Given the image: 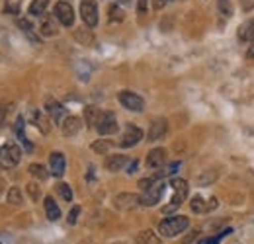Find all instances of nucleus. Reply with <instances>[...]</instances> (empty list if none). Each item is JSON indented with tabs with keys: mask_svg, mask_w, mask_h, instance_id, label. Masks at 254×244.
I'll return each mask as SVG.
<instances>
[{
	"mask_svg": "<svg viewBox=\"0 0 254 244\" xmlns=\"http://www.w3.org/2000/svg\"><path fill=\"white\" fill-rule=\"evenodd\" d=\"M190 227V219L182 217V215H174V217H166L159 223V233L166 239L178 237L182 233H186Z\"/></svg>",
	"mask_w": 254,
	"mask_h": 244,
	"instance_id": "f257e3e1",
	"label": "nucleus"
},
{
	"mask_svg": "<svg viewBox=\"0 0 254 244\" xmlns=\"http://www.w3.org/2000/svg\"><path fill=\"white\" fill-rule=\"evenodd\" d=\"M170 187H172L174 195H172V201H170L168 205L162 207V213H172V211H176V209L184 203V199L188 197V191H190L188 182L182 180V178H174V180L170 182Z\"/></svg>",
	"mask_w": 254,
	"mask_h": 244,
	"instance_id": "f03ea898",
	"label": "nucleus"
},
{
	"mask_svg": "<svg viewBox=\"0 0 254 244\" xmlns=\"http://www.w3.org/2000/svg\"><path fill=\"white\" fill-rule=\"evenodd\" d=\"M20 158H22V151H20V147L14 145V143H6V145L0 149V162H2L4 168L16 166V164L20 162Z\"/></svg>",
	"mask_w": 254,
	"mask_h": 244,
	"instance_id": "7ed1b4c3",
	"label": "nucleus"
},
{
	"mask_svg": "<svg viewBox=\"0 0 254 244\" xmlns=\"http://www.w3.org/2000/svg\"><path fill=\"white\" fill-rule=\"evenodd\" d=\"M118 100H120V104L129 110V112H143L145 110V100L139 96V94H135V92H129V90H124L118 94Z\"/></svg>",
	"mask_w": 254,
	"mask_h": 244,
	"instance_id": "20e7f679",
	"label": "nucleus"
},
{
	"mask_svg": "<svg viewBox=\"0 0 254 244\" xmlns=\"http://www.w3.org/2000/svg\"><path fill=\"white\" fill-rule=\"evenodd\" d=\"M80 18H82L84 26H88L90 30L98 26V4L94 0H82L80 2Z\"/></svg>",
	"mask_w": 254,
	"mask_h": 244,
	"instance_id": "39448f33",
	"label": "nucleus"
},
{
	"mask_svg": "<svg viewBox=\"0 0 254 244\" xmlns=\"http://www.w3.org/2000/svg\"><path fill=\"white\" fill-rule=\"evenodd\" d=\"M96 131L100 135H114L118 131V120L114 112H102L100 120L96 123Z\"/></svg>",
	"mask_w": 254,
	"mask_h": 244,
	"instance_id": "423d86ee",
	"label": "nucleus"
},
{
	"mask_svg": "<svg viewBox=\"0 0 254 244\" xmlns=\"http://www.w3.org/2000/svg\"><path fill=\"white\" fill-rule=\"evenodd\" d=\"M164 189H166V182H155L153 183V187H149L145 193H143V197H141V205H145V207H153V205H157L160 201V197H162V193H164Z\"/></svg>",
	"mask_w": 254,
	"mask_h": 244,
	"instance_id": "0eeeda50",
	"label": "nucleus"
},
{
	"mask_svg": "<svg viewBox=\"0 0 254 244\" xmlns=\"http://www.w3.org/2000/svg\"><path fill=\"white\" fill-rule=\"evenodd\" d=\"M53 12H55V18H57L63 26H66V28L74 26V10H72V6H70L68 2H64V0L57 2Z\"/></svg>",
	"mask_w": 254,
	"mask_h": 244,
	"instance_id": "6e6552de",
	"label": "nucleus"
},
{
	"mask_svg": "<svg viewBox=\"0 0 254 244\" xmlns=\"http://www.w3.org/2000/svg\"><path fill=\"white\" fill-rule=\"evenodd\" d=\"M141 139H143V131L137 125H127L124 135H122V139H120V147H124V149L135 147Z\"/></svg>",
	"mask_w": 254,
	"mask_h": 244,
	"instance_id": "1a4fd4ad",
	"label": "nucleus"
},
{
	"mask_svg": "<svg viewBox=\"0 0 254 244\" xmlns=\"http://www.w3.org/2000/svg\"><path fill=\"white\" fill-rule=\"evenodd\" d=\"M45 110H47V114H49V118H51V122L57 123V125H63V122L68 118V114H66V110H64L63 106L59 104V102H55V100H47V104H45Z\"/></svg>",
	"mask_w": 254,
	"mask_h": 244,
	"instance_id": "9d476101",
	"label": "nucleus"
},
{
	"mask_svg": "<svg viewBox=\"0 0 254 244\" xmlns=\"http://www.w3.org/2000/svg\"><path fill=\"white\" fill-rule=\"evenodd\" d=\"M114 205L120 211H129V209H135L137 205H141V197L137 193H120L114 199Z\"/></svg>",
	"mask_w": 254,
	"mask_h": 244,
	"instance_id": "9b49d317",
	"label": "nucleus"
},
{
	"mask_svg": "<svg viewBox=\"0 0 254 244\" xmlns=\"http://www.w3.org/2000/svg\"><path fill=\"white\" fill-rule=\"evenodd\" d=\"M190 207L193 213H209V211H213V209L217 207V199H215V197H209V199L205 201V197L195 195V197L191 199Z\"/></svg>",
	"mask_w": 254,
	"mask_h": 244,
	"instance_id": "f8f14e48",
	"label": "nucleus"
},
{
	"mask_svg": "<svg viewBox=\"0 0 254 244\" xmlns=\"http://www.w3.org/2000/svg\"><path fill=\"white\" fill-rule=\"evenodd\" d=\"M166 129H168V123L164 118H157V120H153L151 123V127H149V133H147V139L153 143V141H159L162 139L164 135H166Z\"/></svg>",
	"mask_w": 254,
	"mask_h": 244,
	"instance_id": "ddd939ff",
	"label": "nucleus"
},
{
	"mask_svg": "<svg viewBox=\"0 0 254 244\" xmlns=\"http://www.w3.org/2000/svg\"><path fill=\"white\" fill-rule=\"evenodd\" d=\"M64 166H66V160L61 153H51L49 154V172L55 176V178H61L64 174Z\"/></svg>",
	"mask_w": 254,
	"mask_h": 244,
	"instance_id": "4468645a",
	"label": "nucleus"
},
{
	"mask_svg": "<svg viewBox=\"0 0 254 244\" xmlns=\"http://www.w3.org/2000/svg\"><path fill=\"white\" fill-rule=\"evenodd\" d=\"M61 129H63L64 137H74L82 129V120L76 118V116H68L61 125Z\"/></svg>",
	"mask_w": 254,
	"mask_h": 244,
	"instance_id": "2eb2a0df",
	"label": "nucleus"
},
{
	"mask_svg": "<svg viewBox=\"0 0 254 244\" xmlns=\"http://www.w3.org/2000/svg\"><path fill=\"white\" fill-rule=\"evenodd\" d=\"M127 162H129V158H127L126 154H112V156L106 158V164H104V166H106L110 172H120V170L126 168Z\"/></svg>",
	"mask_w": 254,
	"mask_h": 244,
	"instance_id": "dca6fc26",
	"label": "nucleus"
},
{
	"mask_svg": "<svg viewBox=\"0 0 254 244\" xmlns=\"http://www.w3.org/2000/svg\"><path fill=\"white\" fill-rule=\"evenodd\" d=\"M164 160H166V151L164 149H153L151 153L147 154V166L149 168H160L164 166Z\"/></svg>",
	"mask_w": 254,
	"mask_h": 244,
	"instance_id": "f3484780",
	"label": "nucleus"
},
{
	"mask_svg": "<svg viewBox=\"0 0 254 244\" xmlns=\"http://www.w3.org/2000/svg\"><path fill=\"white\" fill-rule=\"evenodd\" d=\"M43 205H45V213H47V219H49V221H59V219H61V209H59L57 201H55L51 195L45 197Z\"/></svg>",
	"mask_w": 254,
	"mask_h": 244,
	"instance_id": "a211bd4d",
	"label": "nucleus"
},
{
	"mask_svg": "<svg viewBox=\"0 0 254 244\" xmlns=\"http://www.w3.org/2000/svg\"><path fill=\"white\" fill-rule=\"evenodd\" d=\"M74 39L80 43V45H92L94 43V35L88 26H82L78 30H74Z\"/></svg>",
	"mask_w": 254,
	"mask_h": 244,
	"instance_id": "6ab92c4d",
	"label": "nucleus"
},
{
	"mask_svg": "<svg viewBox=\"0 0 254 244\" xmlns=\"http://www.w3.org/2000/svg\"><path fill=\"white\" fill-rule=\"evenodd\" d=\"M237 35H239L241 41H254V18L249 20V22H245V24L239 28Z\"/></svg>",
	"mask_w": 254,
	"mask_h": 244,
	"instance_id": "aec40b11",
	"label": "nucleus"
},
{
	"mask_svg": "<svg viewBox=\"0 0 254 244\" xmlns=\"http://www.w3.org/2000/svg\"><path fill=\"white\" fill-rule=\"evenodd\" d=\"M39 30H41L43 35H47V37L57 35V24H55L53 16H43V20H41V24H39Z\"/></svg>",
	"mask_w": 254,
	"mask_h": 244,
	"instance_id": "412c9836",
	"label": "nucleus"
},
{
	"mask_svg": "<svg viewBox=\"0 0 254 244\" xmlns=\"http://www.w3.org/2000/svg\"><path fill=\"white\" fill-rule=\"evenodd\" d=\"M135 244H160V239L153 231H141L135 237Z\"/></svg>",
	"mask_w": 254,
	"mask_h": 244,
	"instance_id": "4be33fe9",
	"label": "nucleus"
},
{
	"mask_svg": "<svg viewBox=\"0 0 254 244\" xmlns=\"http://www.w3.org/2000/svg\"><path fill=\"white\" fill-rule=\"evenodd\" d=\"M100 116H102V112H100L96 106H86V108H84V120H86V125H88V127H96Z\"/></svg>",
	"mask_w": 254,
	"mask_h": 244,
	"instance_id": "5701e85b",
	"label": "nucleus"
},
{
	"mask_svg": "<svg viewBox=\"0 0 254 244\" xmlns=\"http://www.w3.org/2000/svg\"><path fill=\"white\" fill-rule=\"evenodd\" d=\"M30 174H32L33 178H37L39 182H45L47 178H49V170L43 166V164H37V162H33V164H30Z\"/></svg>",
	"mask_w": 254,
	"mask_h": 244,
	"instance_id": "b1692460",
	"label": "nucleus"
},
{
	"mask_svg": "<svg viewBox=\"0 0 254 244\" xmlns=\"http://www.w3.org/2000/svg\"><path fill=\"white\" fill-rule=\"evenodd\" d=\"M90 149H92L96 154H106L108 151L114 149V143H112L110 139H98V141H94V143L90 145Z\"/></svg>",
	"mask_w": 254,
	"mask_h": 244,
	"instance_id": "393cba45",
	"label": "nucleus"
},
{
	"mask_svg": "<svg viewBox=\"0 0 254 244\" xmlns=\"http://www.w3.org/2000/svg\"><path fill=\"white\" fill-rule=\"evenodd\" d=\"M47 6H49V0H33L30 4V14L32 16H43Z\"/></svg>",
	"mask_w": 254,
	"mask_h": 244,
	"instance_id": "a878e982",
	"label": "nucleus"
},
{
	"mask_svg": "<svg viewBox=\"0 0 254 244\" xmlns=\"http://www.w3.org/2000/svg\"><path fill=\"white\" fill-rule=\"evenodd\" d=\"M33 123L39 127V131H41L43 135H47V133H49V123H47V120L43 118V114H41V112H33Z\"/></svg>",
	"mask_w": 254,
	"mask_h": 244,
	"instance_id": "bb28decb",
	"label": "nucleus"
},
{
	"mask_svg": "<svg viewBox=\"0 0 254 244\" xmlns=\"http://www.w3.org/2000/svg\"><path fill=\"white\" fill-rule=\"evenodd\" d=\"M6 199H8V203H12V205H22V191H20V187H10Z\"/></svg>",
	"mask_w": 254,
	"mask_h": 244,
	"instance_id": "cd10ccee",
	"label": "nucleus"
},
{
	"mask_svg": "<svg viewBox=\"0 0 254 244\" xmlns=\"http://www.w3.org/2000/svg\"><path fill=\"white\" fill-rule=\"evenodd\" d=\"M57 193H59V197H63L64 201H70L72 199V189L68 187V183H57Z\"/></svg>",
	"mask_w": 254,
	"mask_h": 244,
	"instance_id": "c85d7f7f",
	"label": "nucleus"
},
{
	"mask_svg": "<svg viewBox=\"0 0 254 244\" xmlns=\"http://www.w3.org/2000/svg\"><path fill=\"white\" fill-rule=\"evenodd\" d=\"M124 20V10L118 4L110 6V22H122Z\"/></svg>",
	"mask_w": 254,
	"mask_h": 244,
	"instance_id": "c756f323",
	"label": "nucleus"
},
{
	"mask_svg": "<svg viewBox=\"0 0 254 244\" xmlns=\"http://www.w3.org/2000/svg\"><path fill=\"white\" fill-rule=\"evenodd\" d=\"M215 178H217V172H213V170H211V172H205V174H201V176L197 178V183H199V185H207V183L213 182Z\"/></svg>",
	"mask_w": 254,
	"mask_h": 244,
	"instance_id": "7c9ffc66",
	"label": "nucleus"
},
{
	"mask_svg": "<svg viewBox=\"0 0 254 244\" xmlns=\"http://www.w3.org/2000/svg\"><path fill=\"white\" fill-rule=\"evenodd\" d=\"M28 193H30V197H32L33 201H37V199L41 197V189H39V185L35 182L28 183Z\"/></svg>",
	"mask_w": 254,
	"mask_h": 244,
	"instance_id": "2f4dec72",
	"label": "nucleus"
},
{
	"mask_svg": "<svg viewBox=\"0 0 254 244\" xmlns=\"http://www.w3.org/2000/svg\"><path fill=\"white\" fill-rule=\"evenodd\" d=\"M78 215H80V207H78V205H74V207L68 211L66 223H68V225H74V223H76V219H78Z\"/></svg>",
	"mask_w": 254,
	"mask_h": 244,
	"instance_id": "473e14b6",
	"label": "nucleus"
},
{
	"mask_svg": "<svg viewBox=\"0 0 254 244\" xmlns=\"http://www.w3.org/2000/svg\"><path fill=\"white\" fill-rule=\"evenodd\" d=\"M219 10H221L225 16H231L233 14V8H231V2L229 0H219Z\"/></svg>",
	"mask_w": 254,
	"mask_h": 244,
	"instance_id": "72a5a7b5",
	"label": "nucleus"
},
{
	"mask_svg": "<svg viewBox=\"0 0 254 244\" xmlns=\"http://www.w3.org/2000/svg\"><path fill=\"white\" fill-rule=\"evenodd\" d=\"M18 10H20V4H18V2H6V4H4V12L18 14Z\"/></svg>",
	"mask_w": 254,
	"mask_h": 244,
	"instance_id": "f704fd0d",
	"label": "nucleus"
},
{
	"mask_svg": "<svg viewBox=\"0 0 254 244\" xmlns=\"http://www.w3.org/2000/svg\"><path fill=\"white\" fill-rule=\"evenodd\" d=\"M14 133H16V137H18V139L24 135V120H22V118H18V120H16V125H14Z\"/></svg>",
	"mask_w": 254,
	"mask_h": 244,
	"instance_id": "c9c22d12",
	"label": "nucleus"
},
{
	"mask_svg": "<svg viewBox=\"0 0 254 244\" xmlns=\"http://www.w3.org/2000/svg\"><path fill=\"white\" fill-rule=\"evenodd\" d=\"M157 182V178H143L141 182H139V187L143 189V191H147L149 187H153V183Z\"/></svg>",
	"mask_w": 254,
	"mask_h": 244,
	"instance_id": "e433bc0d",
	"label": "nucleus"
},
{
	"mask_svg": "<svg viewBox=\"0 0 254 244\" xmlns=\"http://www.w3.org/2000/svg\"><path fill=\"white\" fill-rule=\"evenodd\" d=\"M137 10H139V14H145L147 12V0H139L137 2Z\"/></svg>",
	"mask_w": 254,
	"mask_h": 244,
	"instance_id": "4c0bfd02",
	"label": "nucleus"
},
{
	"mask_svg": "<svg viewBox=\"0 0 254 244\" xmlns=\"http://www.w3.org/2000/svg\"><path fill=\"white\" fill-rule=\"evenodd\" d=\"M166 2H168V0H153V8H155V10H162V8L166 6Z\"/></svg>",
	"mask_w": 254,
	"mask_h": 244,
	"instance_id": "58836bf2",
	"label": "nucleus"
},
{
	"mask_svg": "<svg viewBox=\"0 0 254 244\" xmlns=\"http://www.w3.org/2000/svg\"><path fill=\"white\" fill-rule=\"evenodd\" d=\"M243 2V8H245V12H251L254 6V0H241Z\"/></svg>",
	"mask_w": 254,
	"mask_h": 244,
	"instance_id": "ea45409f",
	"label": "nucleus"
},
{
	"mask_svg": "<svg viewBox=\"0 0 254 244\" xmlns=\"http://www.w3.org/2000/svg\"><path fill=\"white\" fill-rule=\"evenodd\" d=\"M6 114H8V108H6V106H0V123L4 122V118H6Z\"/></svg>",
	"mask_w": 254,
	"mask_h": 244,
	"instance_id": "a19ab883",
	"label": "nucleus"
},
{
	"mask_svg": "<svg viewBox=\"0 0 254 244\" xmlns=\"http://www.w3.org/2000/svg\"><path fill=\"white\" fill-rule=\"evenodd\" d=\"M135 170H137V160H133V162H131V166L127 168V172L131 174V172H135Z\"/></svg>",
	"mask_w": 254,
	"mask_h": 244,
	"instance_id": "79ce46f5",
	"label": "nucleus"
},
{
	"mask_svg": "<svg viewBox=\"0 0 254 244\" xmlns=\"http://www.w3.org/2000/svg\"><path fill=\"white\" fill-rule=\"evenodd\" d=\"M249 57L254 59V41H251V47H249Z\"/></svg>",
	"mask_w": 254,
	"mask_h": 244,
	"instance_id": "37998d69",
	"label": "nucleus"
},
{
	"mask_svg": "<svg viewBox=\"0 0 254 244\" xmlns=\"http://www.w3.org/2000/svg\"><path fill=\"white\" fill-rule=\"evenodd\" d=\"M133 0H118V4H124V6H127V4H131Z\"/></svg>",
	"mask_w": 254,
	"mask_h": 244,
	"instance_id": "c03bdc74",
	"label": "nucleus"
},
{
	"mask_svg": "<svg viewBox=\"0 0 254 244\" xmlns=\"http://www.w3.org/2000/svg\"><path fill=\"white\" fill-rule=\"evenodd\" d=\"M2 191H4V182L0 180V197H2Z\"/></svg>",
	"mask_w": 254,
	"mask_h": 244,
	"instance_id": "a18cd8bd",
	"label": "nucleus"
}]
</instances>
